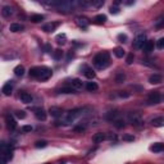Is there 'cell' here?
I'll use <instances>...</instances> for the list:
<instances>
[{"mask_svg": "<svg viewBox=\"0 0 164 164\" xmlns=\"http://www.w3.org/2000/svg\"><path fill=\"white\" fill-rule=\"evenodd\" d=\"M51 75H53V70L47 67H33L30 69V76L37 78L38 81H46L51 77Z\"/></svg>", "mask_w": 164, "mask_h": 164, "instance_id": "6da1fadb", "label": "cell"}, {"mask_svg": "<svg viewBox=\"0 0 164 164\" xmlns=\"http://www.w3.org/2000/svg\"><path fill=\"white\" fill-rule=\"evenodd\" d=\"M109 59H110L109 53H107V51L99 53L94 57V64L98 69H105L109 66Z\"/></svg>", "mask_w": 164, "mask_h": 164, "instance_id": "7a4b0ae2", "label": "cell"}, {"mask_svg": "<svg viewBox=\"0 0 164 164\" xmlns=\"http://www.w3.org/2000/svg\"><path fill=\"white\" fill-rule=\"evenodd\" d=\"M82 114V109L78 108V109H72V110H68L63 115V124H70L73 123V122L76 121L77 117H80V115Z\"/></svg>", "mask_w": 164, "mask_h": 164, "instance_id": "3957f363", "label": "cell"}, {"mask_svg": "<svg viewBox=\"0 0 164 164\" xmlns=\"http://www.w3.org/2000/svg\"><path fill=\"white\" fill-rule=\"evenodd\" d=\"M128 121L130 123H132V126L137 127V128H141L144 124V121H142V117H141L140 113H136V112H131L128 113Z\"/></svg>", "mask_w": 164, "mask_h": 164, "instance_id": "277c9868", "label": "cell"}, {"mask_svg": "<svg viewBox=\"0 0 164 164\" xmlns=\"http://www.w3.org/2000/svg\"><path fill=\"white\" fill-rule=\"evenodd\" d=\"M12 151H13V147L9 145V144L4 142V141H0V155H4L8 159H10Z\"/></svg>", "mask_w": 164, "mask_h": 164, "instance_id": "5b68a950", "label": "cell"}, {"mask_svg": "<svg viewBox=\"0 0 164 164\" xmlns=\"http://www.w3.org/2000/svg\"><path fill=\"white\" fill-rule=\"evenodd\" d=\"M147 100H149V104H159L160 100H162V95L158 91H153L149 94Z\"/></svg>", "mask_w": 164, "mask_h": 164, "instance_id": "8992f818", "label": "cell"}, {"mask_svg": "<svg viewBox=\"0 0 164 164\" xmlns=\"http://www.w3.org/2000/svg\"><path fill=\"white\" fill-rule=\"evenodd\" d=\"M146 43V36L145 35H139L136 38H135V41H133V47L135 49H142V46L145 45Z\"/></svg>", "mask_w": 164, "mask_h": 164, "instance_id": "52a82bcc", "label": "cell"}, {"mask_svg": "<svg viewBox=\"0 0 164 164\" xmlns=\"http://www.w3.org/2000/svg\"><path fill=\"white\" fill-rule=\"evenodd\" d=\"M32 110L35 112V115L38 121H45L46 119V112L43 108H32Z\"/></svg>", "mask_w": 164, "mask_h": 164, "instance_id": "ba28073f", "label": "cell"}, {"mask_svg": "<svg viewBox=\"0 0 164 164\" xmlns=\"http://www.w3.org/2000/svg\"><path fill=\"white\" fill-rule=\"evenodd\" d=\"M58 27H59V22H50V23H46V24L43 26V31L53 32V31H55Z\"/></svg>", "mask_w": 164, "mask_h": 164, "instance_id": "9c48e42d", "label": "cell"}, {"mask_svg": "<svg viewBox=\"0 0 164 164\" xmlns=\"http://www.w3.org/2000/svg\"><path fill=\"white\" fill-rule=\"evenodd\" d=\"M5 122H6V126H8L9 130H15V127H17V122H15V119L12 117L10 114H8L5 117Z\"/></svg>", "mask_w": 164, "mask_h": 164, "instance_id": "30bf717a", "label": "cell"}, {"mask_svg": "<svg viewBox=\"0 0 164 164\" xmlns=\"http://www.w3.org/2000/svg\"><path fill=\"white\" fill-rule=\"evenodd\" d=\"M19 99H21V101L24 103V104H30V103H32V100H33V96L31 94H28V92H21Z\"/></svg>", "mask_w": 164, "mask_h": 164, "instance_id": "8fae6325", "label": "cell"}, {"mask_svg": "<svg viewBox=\"0 0 164 164\" xmlns=\"http://www.w3.org/2000/svg\"><path fill=\"white\" fill-rule=\"evenodd\" d=\"M82 72H83V75L87 77V78H90V80H92V78L95 77L94 69L90 68V67H87V66H83V67H82Z\"/></svg>", "mask_w": 164, "mask_h": 164, "instance_id": "7c38bea8", "label": "cell"}, {"mask_svg": "<svg viewBox=\"0 0 164 164\" xmlns=\"http://www.w3.org/2000/svg\"><path fill=\"white\" fill-rule=\"evenodd\" d=\"M49 113L51 117H54V118H58V117H62V114H63V112H62V109L60 108H58V107H51L49 109Z\"/></svg>", "mask_w": 164, "mask_h": 164, "instance_id": "4fadbf2b", "label": "cell"}, {"mask_svg": "<svg viewBox=\"0 0 164 164\" xmlns=\"http://www.w3.org/2000/svg\"><path fill=\"white\" fill-rule=\"evenodd\" d=\"M105 139H107V135L103 133V132H98L95 133L94 136H92V141H94L95 144H99V142H103Z\"/></svg>", "mask_w": 164, "mask_h": 164, "instance_id": "5bb4252c", "label": "cell"}, {"mask_svg": "<svg viewBox=\"0 0 164 164\" xmlns=\"http://www.w3.org/2000/svg\"><path fill=\"white\" fill-rule=\"evenodd\" d=\"M12 91H13V83L12 82H8V83H5L4 86H3V90H1V92L4 94L5 96H9L12 94Z\"/></svg>", "mask_w": 164, "mask_h": 164, "instance_id": "9a60e30c", "label": "cell"}, {"mask_svg": "<svg viewBox=\"0 0 164 164\" xmlns=\"http://www.w3.org/2000/svg\"><path fill=\"white\" fill-rule=\"evenodd\" d=\"M149 82L153 83V85H158V83L162 82V76L158 75V73H154L149 77Z\"/></svg>", "mask_w": 164, "mask_h": 164, "instance_id": "2e32d148", "label": "cell"}, {"mask_svg": "<svg viewBox=\"0 0 164 164\" xmlns=\"http://www.w3.org/2000/svg\"><path fill=\"white\" fill-rule=\"evenodd\" d=\"M154 46H155V44H154V41H146L145 45L142 46V50L145 51L146 54L151 53V51L154 50Z\"/></svg>", "mask_w": 164, "mask_h": 164, "instance_id": "e0dca14e", "label": "cell"}, {"mask_svg": "<svg viewBox=\"0 0 164 164\" xmlns=\"http://www.w3.org/2000/svg\"><path fill=\"white\" fill-rule=\"evenodd\" d=\"M150 150H151L153 153H162L164 150V145L162 142H155L154 145L150 146Z\"/></svg>", "mask_w": 164, "mask_h": 164, "instance_id": "ac0fdd59", "label": "cell"}, {"mask_svg": "<svg viewBox=\"0 0 164 164\" xmlns=\"http://www.w3.org/2000/svg\"><path fill=\"white\" fill-rule=\"evenodd\" d=\"M76 22H77V24L80 26V27H82V28H87V26H89V19L87 18H85V17H78L76 19Z\"/></svg>", "mask_w": 164, "mask_h": 164, "instance_id": "d6986e66", "label": "cell"}, {"mask_svg": "<svg viewBox=\"0 0 164 164\" xmlns=\"http://www.w3.org/2000/svg\"><path fill=\"white\" fill-rule=\"evenodd\" d=\"M1 14H3V17L9 18V17H10V15L13 14V9H12V6L5 5L4 8H3V10H1Z\"/></svg>", "mask_w": 164, "mask_h": 164, "instance_id": "ffe728a7", "label": "cell"}, {"mask_svg": "<svg viewBox=\"0 0 164 164\" xmlns=\"http://www.w3.org/2000/svg\"><path fill=\"white\" fill-rule=\"evenodd\" d=\"M22 30H23V26L19 23H12L9 26V31L10 32H21Z\"/></svg>", "mask_w": 164, "mask_h": 164, "instance_id": "44dd1931", "label": "cell"}, {"mask_svg": "<svg viewBox=\"0 0 164 164\" xmlns=\"http://www.w3.org/2000/svg\"><path fill=\"white\" fill-rule=\"evenodd\" d=\"M70 87H73L75 90L82 89V81H81V80H78V78H73L72 83H70Z\"/></svg>", "mask_w": 164, "mask_h": 164, "instance_id": "7402d4cb", "label": "cell"}, {"mask_svg": "<svg viewBox=\"0 0 164 164\" xmlns=\"http://www.w3.org/2000/svg\"><path fill=\"white\" fill-rule=\"evenodd\" d=\"M55 40H57V43L59 44V45H64V44L67 43V35H66V33H59V35H57Z\"/></svg>", "mask_w": 164, "mask_h": 164, "instance_id": "603a6c76", "label": "cell"}, {"mask_svg": "<svg viewBox=\"0 0 164 164\" xmlns=\"http://www.w3.org/2000/svg\"><path fill=\"white\" fill-rule=\"evenodd\" d=\"M94 21H95V23H98V24H103V23L107 22V15L105 14H98L94 18Z\"/></svg>", "mask_w": 164, "mask_h": 164, "instance_id": "cb8c5ba5", "label": "cell"}, {"mask_svg": "<svg viewBox=\"0 0 164 164\" xmlns=\"http://www.w3.org/2000/svg\"><path fill=\"white\" fill-rule=\"evenodd\" d=\"M14 75L17 76V77H22L24 75V67L23 66H21V64H19V66H17L14 68Z\"/></svg>", "mask_w": 164, "mask_h": 164, "instance_id": "d4e9b609", "label": "cell"}, {"mask_svg": "<svg viewBox=\"0 0 164 164\" xmlns=\"http://www.w3.org/2000/svg\"><path fill=\"white\" fill-rule=\"evenodd\" d=\"M151 123H153V126H155V127H162L164 124V118L163 117L154 118V119L151 121Z\"/></svg>", "mask_w": 164, "mask_h": 164, "instance_id": "484cf974", "label": "cell"}, {"mask_svg": "<svg viewBox=\"0 0 164 164\" xmlns=\"http://www.w3.org/2000/svg\"><path fill=\"white\" fill-rule=\"evenodd\" d=\"M60 94H75L76 90L73 87H70V86H66V87H62L59 90Z\"/></svg>", "mask_w": 164, "mask_h": 164, "instance_id": "4316f807", "label": "cell"}, {"mask_svg": "<svg viewBox=\"0 0 164 164\" xmlns=\"http://www.w3.org/2000/svg\"><path fill=\"white\" fill-rule=\"evenodd\" d=\"M86 89H87V91L92 92V91H96V90L99 89V86H98V83H96V82H87Z\"/></svg>", "mask_w": 164, "mask_h": 164, "instance_id": "83f0119b", "label": "cell"}, {"mask_svg": "<svg viewBox=\"0 0 164 164\" xmlns=\"http://www.w3.org/2000/svg\"><path fill=\"white\" fill-rule=\"evenodd\" d=\"M118 115H119V113H118L117 110H114V112H109V113L107 114V119L109 121H115L118 118Z\"/></svg>", "mask_w": 164, "mask_h": 164, "instance_id": "f1b7e54d", "label": "cell"}, {"mask_svg": "<svg viewBox=\"0 0 164 164\" xmlns=\"http://www.w3.org/2000/svg\"><path fill=\"white\" fill-rule=\"evenodd\" d=\"M44 15H41V14H33L31 17V22H33V23H38V22H41V21H44Z\"/></svg>", "mask_w": 164, "mask_h": 164, "instance_id": "f546056e", "label": "cell"}, {"mask_svg": "<svg viewBox=\"0 0 164 164\" xmlns=\"http://www.w3.org/2000/svg\"><path fill=\"white\" fill-rule=\"evenodd\" d=\"M62 57H63V50L57 49V50H54V51H53V58H54L55 60L62 59Z\"/></svg>", "mask_w": 164, "mask_h": 164, "instance_id": "4dcf8cb0", "label": "cell"}, {"mask_svg": "<svg viewBox=\"0 0 164 164\" xmlns=\"http://www.w3.org/2000/svg\"><path fill=\"white\" fill-rule=\"evenodd\" d=\"M126 80V75H124L123 72H119L117 76H115V82H118V83H122Z\"/></svg>", "mask_w": 164, "mask_h": 164, "instance_id": "1f68e13d", "label": "cell"}, {"mask_svg": "<svg viewBox=\"0 0 164 164\" xmlns=\"http://www.w3.org/2000/svg\"><path fill=\"white\" fill-rule=\"evenodd\" d=\"M114 55L117 58H123L124 57V50L123 47H117V49L114 50Z\"/></svg>", "mask_w": 164, "mask_h": 164, "instance_id": "d6a6232c", "label": "cell"}, {"mask_svg": "<svg viewBox=\"0 0 164 164\" xmlns=\"http://www.w3.org/2000/svg\"><path fill=\"white\" fill-rule=\"evenodd\" d=\"M91 4H92V6H95V8H101V6L104 5V0H92Z\"/></svg>", "mask_w": 164, "mask_h": 164, "instance_id": "836d02e7", "label": "cell"}, {"mask_svg": "<svg viewBox=\"0 0 164 164\" xmlns=\"http://www.w3.org/2000/svg\"><path fill=\"white\" fill-rule=\"evenodd\" d=\"M114 126L117 128H123L124 126H126V123H124L123 119H115L114 121Z\"/></svg>", "mask_w": 164, "mask_h": 164, "instance_id": "e575fe53", "label": "cell"}, {"mask_svg": "<svg viewBox=\"0 0 164 164\" xmlns=\"http://www.w3.org/2000/svg\"><path fill=\"white\" fill-rule=\"evenodd\" d=\"M15 117L19 118V119H24L27 117V114H26L24 110H18V112H15Z\"/></svg>", "mask_w": 164, "mask_h": 164, "instance_id": "d590c367", "label": "cell"}, {"mask_svg": "<svg viewBox=\"0 0 164 164\" xmlns=\"http://www.w3.org/2000/svg\"><path fill=\"white\" fill-rule=\"evenodd\" d=\"M35 146H36L37 149H40V147H46L47 146V142L45 140H41V141H37V142L35 144Z\"/></svg>", "mask_w": 164, "mask_h": 164, "instance_id": "8d00e7d4", "label": "cell"}, {"mask_svg": "<svg viewBox=\"0 0 164 164\" xmlns=\"http://www.w3.org/2000/svg\"><path fill=\"white\" fill-rule=\"evenodd\" d=\"M78 5L81 6V8H87V6L91 5V1H89V0H82V1H78Z\"/></svg>", "mask_w": 164, "mask_h": 164, "instance_id": "74e56055", "label": "cell"}, {"mask_svg": "<svg viewBox=\"0 0 164 164\" xmlns=\"http://www.w3.org/2000/svg\"><path fill=\"white\" fill-rule=\"evenodd\" d=\"M119 10H121V9L118 8V6H115V5H112L110 6V13H112V14H118Z\"/></svg>", "mask_w": 164, "mask_h": 164, "instance_id": "f35d334b", "label": "cell"}, {"mask_svg": "<svg viewBox=\"0 0 164 164\" xmlns=\"http://www.w3.org/2000/svg\"><path fill=\"white\" fill-rule=\"evenodd\" d=\"M156 47H158L159 50H162L164 47V38H159L158 43H156Z\"/></svg>", "mask_w": 164, "mask_h": 164, "instance_id": "ab89813d", "label": "cell"}, {"mask_svg": "<svg viewBox=\"0 0 164 164\" xmlns=\"http://www.w3.org/2000/svg\"><path fill=\"white\" fill-rule=\"evenodd\" d=\"M133 59H135L133 54H128V55H127V59H126V63H127V64H132V63H133Z\"/></svg>", "mask_w": 164, "mask_h": 164, "instance_id": "60d3db41", "label": "cell"}, {"mask_svg": "<svg viewBox=\"0 0 164 164\" xmlns=\"http://www.w3.org/2000/svg\"><path fill=\"white\" fill-rule=\"evenodd\" d=\"M123 140L124 141H133L135 137L132 136V135H130V133H126V135H123Z\"/></svg>", "mask_w": 164, "mask_h": 164, "instance_id": "b9f144b4", "label": "cell"}, {"mask_svg": "<svg viewBox=\"0 0 164 164\" xmlns=\"http://www.w3.org/2000/svg\"><path fill=\"white\" fill-rule=\"evenodd\" d=\"M118 40H119L121 43H126V41H127V35L119 33V35H118Z\"/></svg>", "mask_w": 164, "mask_h": 164, "instance_id": "7bdbcfd3", "label": "cell"}, {"mask_svg": "<svg viewBox=\"0 0 164 164\" xmlns=\"http://www.w3.org/2000/svg\"><path fill=\"white\" fill-rule=\"evenodd\" d=\"M22 132H31L32 131V126H22Z\"/></svg>", "mask_w": 164, "mask_h": 164, "instance_id": "ee69618b", "label": "cell"}, {"mask_svg": "<svg viewBox=\"0 0 164 164\" xmlns=\"http://www.w3.org/2000/svg\"><path fill=\"white\" fill-rule=\"evenodd\" d=\"M162 24H163V17H159L158 19H156V22H155V27H162Z\"/></svg>", "mask_w": 164, "mask_h": 164, "instance_id": "f6af8a7d", "label": "cell"}, {"mask_svg": "<svg viewBox=\"0 0 164 164\" xmlns=\"http://www.w3.org/2000/svg\"><path fill=\"white\" fill-rule=\"evenodd\" d=\"M8 158L6 156H4V155H0V164H6L8 163Z\"/></svg>", "mask_w": 164, "mask_h": 164, "instance_id": "bcb514c9", "label": "cell"}, {"mask_svg": "<svg viewBox=\"0 0 164 164\" xmlns=\"http://www.w3.org/2000/svg\"><path fill=\"white\" fill-rule=\"evenodd\" d=\"M107 139H109V140H115V139H117V136L113 135V133H109L108 136H107Z\"/></svg>", "mask_w": 164, "mask_h": 164, "instance_id": "7dc6e473", "label": "cell"}, {"mask_svg": "<svg viewBox=\"0 0 164 164\" xmlns=\"http://www.w3.org/2000/svg\"><path fill=\"white\" fill-rule=\"evenodd\" d=\"M126 4H127V5H132L133 1H126Z\"/></svg>", "mask_w": 164, "mask_h": 164, "instance_id": "c3c4849f", "label": "cell"}]
</instances>
